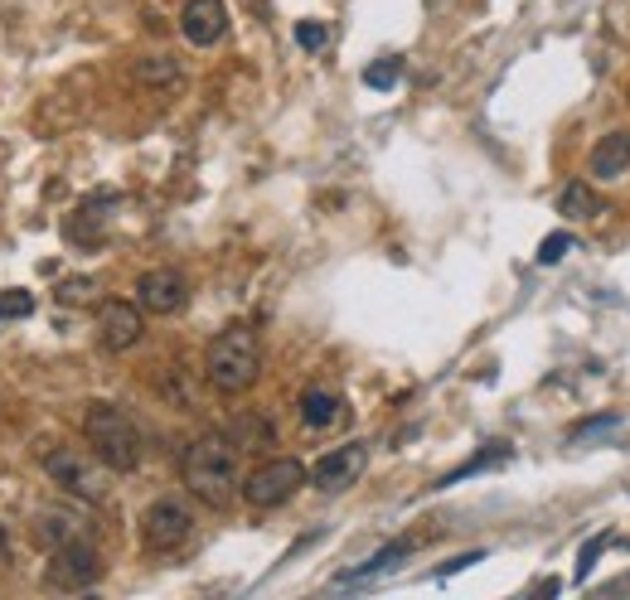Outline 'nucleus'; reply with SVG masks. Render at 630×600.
<instances>
[{"instance_id":"obj_1","label":"nucleus","mask_w":630,"mask_h":600,"mask_svg":"<svg viewBox=\"0 0 630 600\" xmlns=\"http://www.w3.org/2000/svg\"><path fill=\"white\" fill-rule=\"evenodd\" d=\"M179 480H185V490L195 494L199 504L229 508L243 484L238 480V440L229 432H205L185 450V460H179Z\"/></svg>"},{"instance_id":"obj_2","label":"nucleus","mask_w":630,"mask_h":600,"mask_svg":"<svg viewBox=\"0 0 630 600\" xmlns=\"http://www.w3.org/2000/svg\"><path fill=\"white\" fill-rule=\"evenodd\" d=\"M257 373H262V344H257V330H247V325H229V330H219L209 339L205 349V378L213 392H223V398H238L257 383Z\"/></svg>"},{"instance_id":"obj_3","label":"nucleus","mask_w":630,"mask_h":600,"mask_svg":"<svg viewBox=\"0 0 630 600\" xmlns=\"http://www.w3.org/2000/svg\"><path fill=\"white\" fill-rule=\"evenodd\" d=\"M83 436L93 446V456L103 460L107 470L131 474L141 466V432L117 402H88L83 412Z\"/></svg>"},{"instance_id":"obj_4","label":"nucleus","mask_w":630,"mask_h":600,"mask_svg":"<svg viewBox=\"0 0 630 600\" xmlns=\"http://www.w3.org/2000/svg\"><path fill=\"white\" fill-rule=\"evenodd\" d=\"M39 466H44V474H49L54 484H59V490H69L73 499L97 504V499H107V490H112L107 466L93 456V450H83V446H63V440H54V446L39 450Z\"/></svg>"},{"instance_id":"obj_5","label":"nucleus","mask_w":630,"mask_h":600,"mask_svg":"<svg viewBox=\"0 0 630 600\" xmlns=\"http://www.w3.org/2000/svg\"><path fill=\"white\" fill-rule=\"evenodd\" d=\"M306 480H311V470L301 466V460L281 456V460H262V466H257V470L238 484V494H243V499L253 504V508H281Z\"/></svg>"},{"instance_id":"obj_6","label":"nucleus","mask_w":630,"mask_h":600,"mask_svg":"<svg viewBox=\"0 0 630 600\" xmlns=\"http://www.w3.org/2000/svg\"><path fill=\"white\" fill-rule=\"evenodd\" d=\"M103 581V552L93 542L73 538L63 548H54L49 557V572H44V586L49 591H88V586Z\"/></svg>"},{"instance_id":"obj_7","label":"nucleus","mask_w":630,"mask_h":600,"mask_svg":"<svg viewBox=\"0 0 630 600\" xmlns=\"http://www.w3.org/2000/svg\"><path fill=\"white\" fill-rule=\"evenodd\" d=\"M189 533H195V514H189L179 499H155L141 514V542L145 552H175L185 548Z\"/></svg>"},{"instance_id":"obj_8","label":"nucleus","mask_w":630,"mask_h":600,"mask_svg":"<svg viewBox=\"0 0 630 600\" xmlns=\"http://www.w3.org/2000/svg\"><path fill=\"white\" fill-rule=\"evenodd\" d=\"M364 466H369V446L364 440H350V446H340V450H325L311 466V480H315V490L340 494V490H350V484H359Z\"/></svg>"},{"instance_id":"obj_9","label":"nucleus","mask_w":630,"mask_h":600,"mask_svg":"<svg viewBox=\"0 0 630 600\" xmlns=\"http://www.w3.org/2000/svg\"><path fill=\"white\" fill-rule=\"evenodd\" d=\"M141 334H145L141 305H131V301H103L97 305V339H103V349L127 354V349L141 344Z\"/></svg>"},{"instance_id":"obj_10","label":"nucleus","mask_w":630,"mask_h":600,"mask_svg":"<svg viewBox=\"0 0 630 600\" xmlns=\"http://www.w3.org/2000/svg\"><path fill=\"white\" fill-rule=\"evenodd\" d=\"M185 301H189V281L175 267H155L137 281V305L145 315H175L185 310Z\"/></svg>"},{"instance_id":"obj_11","label":"nucleus","mask_w":630,"mask_h":600,"mask_svg":"<svg viewBox=\"0 0 630 600\" xmlns=\"http://www.w3.org/2000/svg\"><path fill=\"white\" fill-rule=\"evenodd\" d=\"M223 30H229V10H223V0H185V10H179V34H185L195 49L219 44Z\"/></svg>"},{"instance_id":"obj_12","label":"nucleus","mask_w":630,"mask_h":600,"mask_svg":"<svg viewBox=\"0 0 630 600\" xmlns=\"http://www.w3.org/2000/svg\"><path fill=\"white\" fill-rule=\"evenodd\" d=\"M345 398L340 392H325V388H306L301 392V422L311 426V432H330V426L345 422Z\"/></svg>"},{"instance_id":"obj_13","label":"nucleus","mask_w":630,"mask_h":600,"mask_svg":"<svg viewBox=\"0 0 630 600\" xmlns=\"http://www.w3.org/2000/svg\"><path fill=\"white\" fill-rule=\"evenodd\" d=\"M587 165H592V179H616V175H626V169H630V131L602 136Z\"/></svg>"},{"instance_id":"obj_14","label":"nucleus","mask_w":630,"mask_h":600,"mask_svg":"<svg viewBox=\"0 0 630 600\" xmlns=\"http://www.w3.org/2000/svg\"><path fill=\"white\" fill-rule=\"evenodd\" d=\"M131 78H137L141 87H151V93H171V87H179V59H171V54H145V59H137V68H131Z\"/></svg>"},{"instance_id":"obj_15","label":"nucleus","mask_w":630,"mask_h":600,"mask_svg":"<svg viewBox=\"0 0 630 600\" xmlns=\"http://www.w3.org/2000/svg\"><path fill=\"white\" fill-rule=\"evenodd\" d=\"M412 552V538H393L388 548H378L374 557L364 562V567H350V572H340V586H350V581H364V576H378V572H388V567H398L402 557Z\"/></svg>"},{"instance_id":"obj_16","label":"nucleus","mask_w":630,"mask_h":600,"mask_svg":"<svg viewBox=\"0 0 630 600\" xmlns=\"http://www.w3.org/2000/svg\"><path fill=\"white\" fill-rule=\"evenodd\" d=\"M558 213L562 219H596V213H602V195H596L592 185H582V179H572L558 195Z\"/></svg>"},{"instance_id":"obj_17","label":"nucleus","mask_w":630,"mask_h":600,"mask_svg":"<svg viewBox=\"0 0 630 600\" xmlns=\"http://www.w3.org/2000/svg\"><path fill=\"white\" fill-rule=\"evenodd\" d=\"M103 203H107V199L83 203V209H78L73 219H69V237H73V243H83V247H88V243H103V219H107Z\"/></svg>"},{"instance_id":"obj_18","label":"nucleus","mask_w":630,"mask_h":600,"mask_svg":"<svg viewBox=\"0 0 630 600\" xmlns=\"http://www.w3.org/2000/svg\"><path fill=\"white\" fill-rule=\"evenodd\" d=\"M35 538L44 542V548H63V542H73V538H83V533H78V518H63V514H39Z\"/></svg>"},{"instance_id":"obj_19","label":"nucleus","mask_w":630,"mask_h":600,"mask_svg":"<svg viewBox=\"0 0 630 600\" xmlns=\"http://www.w3.org/2000/svg\"><path fill=\"white\" fill-rule=\"evenodd\" d=\"M93 277H69V281H59V291H54V296H59L63 305H93Z\"/></svg>"},{"instance_id":"obj_20","label":"nucleus","mask_w":630,"mask_h":600,"mask_svg":"<svg viewBox=\"0 0 630 600\" xmlns=\"http://www.w3.org/2000/svg\"><path fill=\"white\" fill-rule=\"evenodd\" d=\"M30 310H35L30 291H0V320H25Z\"/></svg>"},{"instance_id":"obj_21","label":"nucleus","mask_w":630,"mask_h":600,"mask_svg":"<svg viewBox=\"0 0 630 600\" xmlns=\"http://www.w3.org/2000/svg\"><path fill=\"white\" fill-rule=\"evenodd\" d=\"M229 436L238 440V446H257V440H272V426H267V422H253V416H243V422L233 426Z\"/></svg>"},{"instance_id":"obj_22","label":"nucleus","mask_w":630,"mask_h":600,"mask_svg":"<svg viewBox=\"0 0 630 600\" xmlns=\"http://www.w3.org/2000/svg\"><path fill=\"white\" fill-rule=\"evenodd\" d=\"M568 247H572V237H568V233H548L544 243H538V262H544V267L562 262V257H568Z\"/></svg>"},{"instance_id":"obj_23","label":"nucleus","mask_w":630,"mask_h":600,"mask_svg":"<svg viewBox=\"0 0 630 600\" xmlns=\"http://www.w3.org/2000/svg\"><path fill=\"white\" fill-rule=\"evenodd\" d=\"M325 39H330V30H325L320 25V20H301V25H296V44H301V49H325Z\"/></svg>"},{"instance_id":"obj_24","label":"nucleus","mask_w":630,"mask_h":600,"mask_svg":"<svg viewBox=\"0 0 630 600\" xmlns=\"http://www.w3.org/2000/svg\"><path fill=\"white\" fill-rule=\"evenodd\" d=\"M364 83H369V87H393V83H398V59L369 63V68H364Z\"/></svg>"},{"instance_id":"obj_25","label":"nucleus","mask_w":630,"mask_h":600,"mask_svg":"<svg viewBox=\"0 0 630 600\" xmlns=\"http://www.w3.org/2000/svg\"><path fill=\"white\" fill-rule=\"evenodd\" d=\"M606 542H611V533H596V538L587 542V548H582V562H578V581H587V576H592V567H596V557H602V548H606Z\"/></svg>"},{"instance_id":"obj_26","label":"nucleus","mask_w":630,"mask_h":600,"mask_svg":"<svg viewBox=\"0 0 630 600\" xmlns=\"http://www.w3.org/2000/svg\"><path fill=\"white\" fill-rule=\"evenodd\" d=\"M602 426H616V416H596V422H582L572 436H592V432H602Z\"/></svg>"},{"instance_id":"obj_27","label":"nucleus","mask_w":630,"mask_h":600,"mask_svg":"<svg viewBox=\"0 0 630 600\" xmlns=\"http://www.w3.org/2000/svg\"><path fill=\"white\" fill-rule=\"evenodd\" d=\"M10 557V533H5V523H0V562Z\"/></svg>"}]
</instances>
